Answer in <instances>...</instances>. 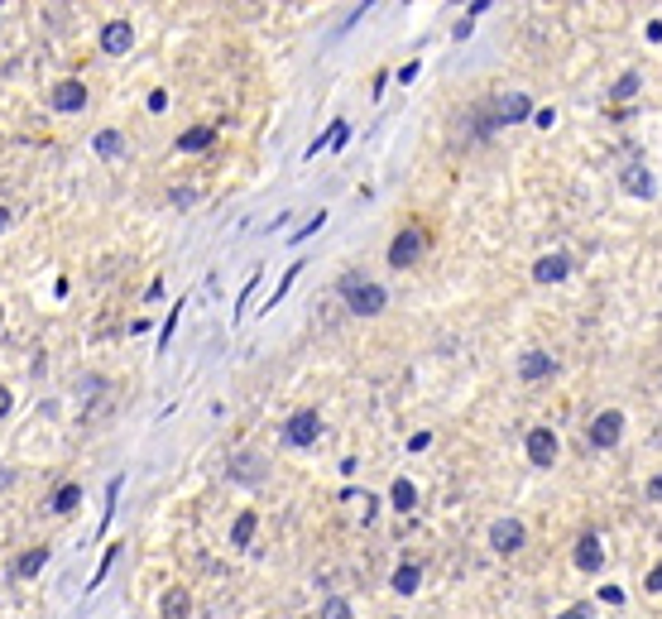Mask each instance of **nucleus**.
Returning a JSON list of instances; mask_svg holds the SVG:
<instances>
[{"label":"nucleus","instance_id":"1","mask_svg":"<svg viewBox=\"0 0 662 619\" xmlns=\"http://www.w3.org/2000/svg\"><path fill=\"white\" fill-rule=\"evenodd\" d=\"M341 298H346L350 313L375 317V313H384V307H389V288L370 284V279H360V274H341Z\"/></svg>","mask_w":662,"mask_h":619},{"label":"nucleus","instance_id":"2","mask_svg":"<svg viewBox=\"0 0 662 619\" xmlns=\"http://www.w3.org/2000/svg\"><path fill=\"white\" fill-rule=\"evenodd\" d=\"M518 120H533V102H528L524 92H499L485 130H495V125H518Z\"/></svg>","mask_w":662,"mask_h":619},{"label":"nucleus","instance_id":"3","mask_svg":"<svg viewBox=\"0 0 662 619\" xmlns=\"http://www.w3.org/2000/svg\"><path fill=\"white\" fill-rule=\"evenodd\" d=\"M422 245H428V235H422L418 226H403V231L389 241V264H393V270H408V264H418V260H422Z\"/></svg>","mask_w":662,"mask_h":619},{"label":"nucleus","instance_id":"4","mask_svg":"<svg viewBox=\"0 0 662 619\" xmlns=\"http://www.w3.org/2000/svg\"><path fill=\"white\" fill-rule=\"evenodd\" d=\"M322 438V418L313 408H298V413H288L284 423V447H313Z\"/></svg>","mask_w":662,"mask_h":619},{"label":"nucleus","instance_id":"5","mask_svg":"<svg viewBox=\"0 0 662 619\" xmlns=\"http://www.w3.org/2000/svg\"><path fill=\"white\" fill-rule=\"evenodd\" d=\"M619 438H624V413H619V408L596 413V423H590V447H596V452H610V447H619Z\"/></svg>","mask_w":662,"mask_h":619},{"label":"nucleus","instance_id":"6","mask_svg":"<svg viewBox=\"0 0 662 619\" xmlns=\"http://www.w3.org/2000/svg\"><path fill=\"white\" fill-rule=\"evenodd\" d=\"M619 182H624V192H633L639 202H653V197H658V178H653V168H648L643 159H629L624 173H619Z\"/></svg>","mask_w":662,"mask_h":619},{"label":"nucleus","instance_id":"7","mask_svg":"<svg viewBox=\"0 0 662 619\" xmlns=\"http://www.w3.org/2000/svg\"><path fill=\"white\" fill-rule=\"evenodd\" d=\"M524 543H528V528L518 524V518H495V524H490V547H495L499 557L518 553Z\"/></svg>","mask_w":662,"mask_h":619},{"label":"nucleus","instance_id":"8","mask_svg":"<svg viewBox=\"0 0 662 619\" xmlns=\"http://www.w3.org/2000/svg\"><path fill=\"white\" fill-rule=\"evenodd\" d=\"M557 375V360L547 350H518V379L524 385H538V379H552Z\"/></svg>","mask_w":662,"mask_h":619},{"label":"nucleus","instance_id":"9","mask_svg":"<svg viewBox=\"0 0 662 619\" xmlns=\"http://www.w3.org/2000/svg\"><path fill=\"white\" fill-rule=\"evenodd\" d=\"M524 447H528L533 466H552V461H557V432L552 428H533L528 438H524Z\"/></svg>","mask_w":662,"mask_h":619},{"label":"nucleus","instance_id":"10","mask_svg":"<svg viewBox=\"0 0 662 619\" xmlns=\"http://www.w3.org/2000/svg\"><path fill=\"white\" fill-rule=\"evenodd\" d=\"M130 44H135V24H130V20H106V30H102V53L120 58V53H130Z\"/></svg>","mask_w":662,"mask_h":619},{"label":"nucleus","instance_id":"11","mask_svg":"<svg viewBox=\"0 0 662 619\" xmlns=\"http://www.w3.org/2000/svg\"><path fill=\"white\" fill-rule=\"evenodd\" d=\"M571 562H576V571H600L605 567V547H600L596 533H581V538H576Z\"/></svg>","mask_w":662,"mask_h":619},{"label":"nucleus","instance_id":"12","mask_svg":"<svg viewBox=\"0 0 662 619\" xmlns=\"http://www.w3.org/2000/svg\"><path fill=\"white\" fill-rule=\"evenodd\" d=\"M82 106H87V82L67 77L53 87V111H82Z\"/></svg>","mask_w":662,"mask_h":619},{"label":"nucleus","instance_id":"13","mask_svg":"<svg viewBox=\"0 0 662 619\" xmlns=\"http://www.w3.org/2000/svg\"><path fill=\"white\" fill-rule=\"evenodd\" d=\"M567 274H571V260L567 255H543L538 264H533V279H538V284H561Z\"/></svg>","mask_w":662,"mask_h":619},{"label":"nucleus","instance_id":"14","mask_svg":"<svg viewBox=\"0 0 662 619\" xmlns=\"http://www.w3.org/2000/svg\"><path fill=\"white\" fill-rule=\"evenodd\" d=\"M44 567H49V547H30V553L10 567V576H15V581H30V576H39Z\"/></svg>","mask_w":662,"mask_h":619},{"label":"nucleus","instance_id":"15","mask_svg":"<svg viewBox=\"0 0 662 619\" xmlns=\"http://www.w3.org/2000/svg\"><path fill=\"white\" fill-rule=\"evenodd\" d=\"M159 610H163V619H188V615H192V596H188L182 586H173V590H163V605H159Z\"/></svg>","mask_w":662,"mask_h":619},{"label":"nucleus","instance_id":"16","mask_svg":"<svg viewBox=\"0 0 662 619\" xmlns=\"http://www.w3.org/2000/svg\"><path fill=\"white\" fill-rule=\"evenodd\" d=\"M211 139H216V130H211V125H192V130L178 135V149H182V154H202V149H211Z\"/></svg>","mask_w":662,"mask_h":619},{"label":"nucleus","instance_id":"17","mask_svg":"<svg viewBox=\"0 0 662 619\" xmlns=\"http://www.w3.org/2000/svg\"><path fill=\"white\" fill-rule=\"evenodd\" d=\"M231 481H250V485H260V481H264V461L241 452V456L231 461Z\"/></svg>","mask_w":662,"mask_h":619},{"label":"nucleus","instance_id":"18","mask_svg":"<svg viewBox=\"0 0 662 619\" xmlns=\"http://www.w3.org/2000/svg\"><path fill=\"white\" fill-rule=\"evenodd\" d=\"M92 149L102 154V159H120V154H125V135L120 130H96L92 135Z\"/></svg>","mask_w":662,"mask_h":619},{"label":"nucleus","instance_id":"19","mask_svg":"<svg viewBox=\"0 0 662 619\" xmlns=\"http://www.w3.org/2000/svg\"><path fill=\"white\" fill-rule=\"evenodd\" d=\"M389 500H393V509H399V514H413V509H418V485L399 475V481H393V490H389Z\"/></svg>","mask_w":662,"mask_h":619},{"label":"nucleus","instance_id":"20","mask_svg":"<svg viewBox=\"0 0 662 619\" xmlns=\"http://www.w3.org/2000/svg\"><path fill=\"white\" fill-rule=\"evenodd\" d=\"M389 586L399 590V596H413V590L422 586V571L413 567V562H403V567H393V576H389Z\"/></svg>","mask_w":662,"mask_h":619},{"label":"nucleus","instance_id":"21","mask_svg":"<svg viewBox=\"0 0 662 619\" xmlns=\"http://www.w3.org/2000/svg\"><path fill=\"white\" fill-rule=\"evenodd\" d=\"M77 504H82V485H58V490H53V500H49V509L53 514H73Z\"/></svg>","mask_w":662,"mask_h":619},{"label":"nucleus","instance_id":"22","mask_svg":"<svg viewBox=\"0 0 662 619\" xmlns=\"http://www.w3.org/2000/svg\"><path fill=\"white\" fill-rule=\"evenodd\" d=\"M255 528H260V518H255V509L235 514V524H231V543H235V547H250V538H255Z\"/></svg>","mask_w":662,"mask_h":619},{"label":"nucleus","instance_id":"23","mask_svg":"<svg viewBox=\"0 0 662 619\" xmlns=\"http://www.w3.org/2000/svg\"><path fill=\"white\" fill-rule=\"evenodd\" d=\"M639 87H643V77H639V73H624V77L610 87V102H633V96H639Z\"/></svg>","mask_w":662,"mask_h":619},{"label":"nucleus","instance_id":"24","mask_svg":"<svg viewBox=\"0 0 662 619\" xmlns=\"http://www.w3.org/2000/svg\"><path fill=\"white\" fill-rule=\"evenodd\" d=\"M298 274H303V264H288V274L278 279V288H274V298L264 303V313H269V307H278V298H288V288H293V279H298Z\"/></svg>","mask_w":662,"mask_h":619},{"label":"nucleus","instance_id":"25","mask_svg":"<svg viewBox=\"0 0 662 619\" xmlns=\"http://www.w3.org/2000/svg\"><path fill=\"white\" fill-rule=\"evenodd\" d=\"M322 226H327V212H313V217H307V226H303L298 235H288V241H293V245H303V241H313Z\"/></svg>","mask_w":662,"mask_h":619},{"label":"nucleus","instance_id":"26","mask_svg":"<svg viewBox=\"0 0 662 619\" xmlns=\"http://www.w3.org/2000/svg\"><path fill=\"white\" fill-rule=\"evenodd\" d=\"M317 619H350V600L327 596V605H322V615H317Z\"/></svg>","mask_w":662,"mask_h":619},{"label":"nucleus","instance_id":"27","mask_svg":"<svg viewBox=\"0 0 662 619\" xmlns=\"http://www.w3.org/2000/svg\"><path fill=\"white\" fill-rule=\"evenodd\" d=\"M346 139H350V125H346V120H336V125H331V135H327V145H331V149H341Z\"/></svg>","mask_w":662,"mask_h":619},{"label":"nucleus","instance_id":"28","mask_svg":"<svg viewBox=\"0 0 662 619\" xmlns=\"http://www.w3.org/2000/svg\"><path fill=\"white\" fill-rule=\"evenodd\" d=\"M557 619H596V605H586V600H581V605H571V610H561Z\"/></svg>","mask_w":662,"mask_h":619},{"label":"nucleus","instance_id":"29","mask_svg":"<svg viewBox=\"0 0 662 619\" xmlns=\"http://www.w3.org/2000/svg\"><path fill=\"white\" fill-rule=\"evenodd\" d=\"M168 202H173V207H192L197 202V188H173V192H168Z\"/></svg>","mask_w":662,"mask_h":619},{"label":"nucleus","instance_id":"30","mask_svg":"<svg viewBox=\"0 0 662 619\" xmlns=\"http://www.w3.org/2000/svg\"><path fill=\"white\" fill-rule=\"evenodd\" d=\"M173 327H178V307H173V313H168L163 332H159V350H168V341H173Z\"/></svg>","mask_w":662,"mask_h":619},{"label":"nucleus","instance_id":"31","mask_svg":"<svg viewBox=\"0 0 662 619\" xmlns=\"http://www.w3.org/2000/svg\"><path fill=\"white\" fill-rule=\"evenodd\" d=\"M648 590H653V596H662V562H658V567L653 571H648V581H643Z\"/></svg>","mask_w":662,"mask_h":619},{"label":"nucleus","instance_id":"32","mask_svg":"<svg viewBox=\"0 0 662 619\" xmlns=\"http://www.w3.org/2000/svg\"><path fill=\"white\" fill-rule=\"evenodd\" d=\"M533 125H538V130H552V125H557V111H538V116H533Z\"/></svg>","mask_w":662,"mask_h":619},{"label":"nucleus","instance_id":"33","mask_svg":"<svg viewBox=\"0 0 662 619\" xmlns=\"http://www.w3.org/2000/svg\"><path fill=\"white\" fill-rule=\"evenodd\" d=\"M600 600H605V605H624V590H619V586H605Z\"/></svg>","mask_w":662,"mask_h":619},{"label":"nucleus","instance_id":"34","mask_svg":"<svg viewBox=\"0 0 662 619\" xmlns=\"http://www.w3.org/2000/svg\"><path fill=\"white\" fill-rule=\"evenodd\" d=\"M648 500H653V504H662V471L653 475V481H648Z\"/></svg>","mask_w":662,"mask_h":619},{"label":"nucleus","instance_id":"35","mask_svg":"<svg viewBox=\"0 0 662 619\" xmlns=\"http://www.w3.org/2000/svg\"><path fill=\"white\" fill-rule=\"evenodd\" d=\"M485 10H490V0H471V5H466V20H481Z\"/></svg>","mask_w":662,"mask_h":619},{"label":"nucleus","instance_id":"36","mask_svg":"<svg viewBox=\"0 0 662 619\" xmlns=\"http://www.w3.org/2000/svg\"><path fill=\"white\" fill-rule=\"evenodd\" d=\"M168 106V92H149V111H163Z\"/></svg>","mask_w":662,"mask_h":619},{"label":"nucleus","instance_id":"37","mask_svg":"<svg viewBox=\"0 0 662 619\" xmlns=\"http://www.w3.org/2000/svg\"><path fill=\"white\" fill-rule=\"evenodd\" d=\"M648 39H653V44L662 39V20H648Z\"/></svg>","mask_w":662,"mask_h":619}]
</instances>
